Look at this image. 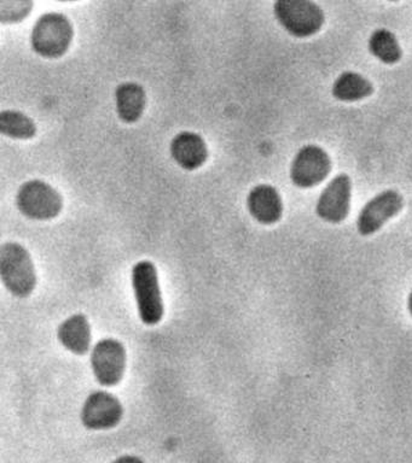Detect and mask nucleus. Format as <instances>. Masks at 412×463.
Here are the masks:
<instances>
[{"mask_svg": "<svg viewBox=\"0 0 412 463\" xmlns=\"http://www.w3.org/2000/svg\"><path fill=\"white\" fill-rule=\"evenodd\" d=\"M122 415L124 408L114 394L96 391L86 398L82 405L81 421L89 430H110L119 425Z\"/></svg>", "mask_w": 412, "mask_h": 463, "instance_id": "6e6552de", "label": "nucleus"}, {"mask_svg": "<svg viewBox=\"0 0 412 463\" xmlns=\"http://www.w3.org/2000/svg\"><path fill=\"white\" fill-rule=\"evenodd\" d=\"M0 278L10 293L27 298L37 286L34 260L19 242L9 241L0 248Z\"/></svg>", "mask_w": 412, "mask_h": 463, "instance_id": "f257e3e1", "label": "nucleus"}, {"mask_svg": "<svg viewBox=\"0 0 412 463\" xmlns=\"http://www.w3.org/2000/svg\"><path fill=\"white\" fill-rule=\"evenodd\" d=\"M407 307H408V313H410V315L412 317V289H411L410 295H408Z\"/></svg>", "mask_w": 412, "mask_h": 463, "instance_id": "aec40b11", "label": "nucleus"}, {"mask_svg": "<svg viewBox=\"0 0 412 463\" xmlns=\"http://www.w3.org/2000/svg\"><path fill=\"white\" fill-rule=\"evenodd\" d=\"M132 288L140 320L148 326L160 324L164 317V302L157 267L153 262L140 260L135 264L132 269Z\"/></svg>", "mask_w": 412, "mask_h": 463, "instance_id": "7ed1b4c3", "label": "nucleus"}, {"mask_svg": "<svg viewBox=\"0 0 412 463\" xmlns=\"http://www.w3.org/2000/svg\"><path fill=\"white\" fill-rule=\"evenodd\" d=\"M331 170L327 152L316 145H307L292 163L291 179L295 186L310 188L321 184Z\"/></svg>", "mask_w": 412, "mask_h": 463, "instance_id": "0eeeda50", "label": "nucleus"}, {"mask_svg": "<svg viewBox=\"0 0 412 463\" xmlns=\"http://www.w3.org/2000/svg\"><path fill=\"white\" fill-rule=\"evenodd\" d=\"M273 9L282 27L298 38L316 34L324 24L323 11L307 0H280L274 3Z\"/></svg>", "mask_w": 412, "mask_h": 463, "instance_id": "39448f33", "label": "nucleus"}, {"mask_svg": "<svg viewBox=\"0 0 412 463\" xmlns=\"http://www.w3.org/2000/svg\"><path fill=\"white\" fill-rule=\"evenodd\" d=\"M74 38L73 24L66 14L48 13L35 22L31 45L35 53L55 60L67 53Z\"/></svg>", "mask_w": 412, "mask_h": 463, "instance_id": "f03ea898", "label": "nucleus"}, {"mask_svg": "<svg viewBox=\"0 0 412 463\" xmlns=\"http://www.w3.org/2000/svg\"><path fill=\"white\" fill-rule=\"evenodd\" d=\"M352 184L346 174H340L329 183L318 198L317 215L331 223H340L349 216Z\"/></svg>", "mask_w": 412, "mask_h": 463, "instance_id": "1a4fd4ad", "label": "nucleus"}, {"mask_svg": "<svg viewBox=\"0 0 412 463\" xmlns=\"http://www.w3.org/2000/svg\"><path fill=\"white\" fill-rule=\"evenodd\" d=\"M34 3L31 0H0V22L19 24L31 14Z\"/></svg>", "mask_w": 412, "mask_h": 463, "instance_id": "a211bd4d", "label": "nucleus"}, {"mask_svg": "<svg viewBox=\"0 0 412 463\" xmlns=\"http://www.w3.org/2000/svg\"><path fill=\"white\" fill-rule=\"evenodd\" d=\"M119 118L126 123H135L142 118L147 105V93L139 83L125 82L115 90Z\"/></svg>", "mask_w": 412, "mask_h": 463, "instance_id": "4468645a", "label": "nucleus"}, {"mask_svg": "<svg viewBox=\"0 0 412 463\" xmlns=\"http://www.w3.org/2000/svg\"><path fill=\"white\" fill-rule=\"evenodd\" d=\"M91 367L101 385L108 387L118 385L125 374V346L117 339L100 340L92 349Z\"/></svg>", "mask_w": 412, "mask_h": 463, "instance_id": "423d86ee", "label": "nucleus"}, {"mask_svg": "<svg viewBox=\"0 0 412 463\" xmlns=\"http://www.w3.org/2000/svg\"><path fill=\"white\" fill-rule=\"evenodd\" d=\"M403 209V198L397 191L387 190L369 201L361 209L357 220L358 232L361 235L376 233L392 217Z\"/></svg>", "mask_w": 412, "mask_h": 463, "instance_id": "9d476101", "label": "nucleus"}, {"mask_svg": "<svg viewBox=\"0 0 412 463\" xmlns=\"http://www.w3.org/2000/svg\"><path fill=\"white\" fill-rule=\"evenodd\" d=\"M16 206L28 219L48 221L55 219L62 212L63 198L45 181L31 180L17 191Z\"/></svg>", "mask_w": 412, "mask_h": 463, "instance_id": "20e7f679", "label": "nucleus"}, {"mask_svg": "<svg viewBox=\"0 0 412 463\" xmlns=\"http://www.w3.org/2000/svg\"><path fill=\"white\" fill-rule=\"evenodd\" d=\"M247 206L249 213L263 224L278 222L283 213L281 195L270 184H258L253 188L248 194Z\"/></svg>", "mask_w": 412, "mask_h": 463, "instance_id": "9b49d317", "label": "nucleus"}, {"mask_svg": "<svg viewBox=\"0 0 412 463\" xmlns=\"http://www.w3.org/2000/svg\"><path fill=\"white\" fill-rule=\"evenodd\" d=\"M0 133L13 139H32L37 134V126L34 119L16 110L0 112Z\"/></svg>", "mask_w": 412, "mask_h": 463, "instance_id": "dca6fc26", "label": "nucleus"}, {"mask_svg": "<svg viewBox=\"0 0 412 463\" xmlns=\"http://www.w3.org/2000/svg\"><path fill=\"white\" fill-rule=\"evenodd\" d=\"M171 155L183 169L196 170L207 161L208 148L200 134L182 132L173 137Z\"/></svg>", "mask_w": 412, "mask_h": 463, "instance_id": "f8f14e48", "label": "nucleus"}, {"mask_svg": "<svg viewBox=\"0 0 412 463\" xmlns=\"http://www.w3.org/2000/svg\"><path fill=\"white\" fill-rule=\"evenodd\" d=\"M57 336L61 344L71 353L79 356L88 354L91 345V327L88 317L82 314L68 317L57 329Z\"/></svg>", "mask_w": 412, "mask_h": 463, "instance_id": "ddd939ff", "label": "nucleus"}, {"mask_svg": "<svg viewBox=\"0 0 412 463\" xmlns=\"http://www.w3.org/2000/svg\"><path fill=\"white\" fill-rule=\"evenodd\" d=\"M369 50L376 58L386 64H394L400 61L401 49L396 35L387 29L374 32L369 40Z\"/></svg>", "mask_w": 412, "mask_h": 463, "instance_id": "f3484780", "label": "nucleus"}, {"mask_svg": "<svg viewBox=\"0 0 412 463\" xmlns=\"http://www.w3.org/2000/svg\"><path fill=\"white\" fill-rule=\"evenodd\" d=\"M374 92L372 85L364 76L353 71L340 75L332 86V96L342 101L364 99Z\"/></svg>", "mask_w": 412, "mask_h": 463, "instance_id": "2eb2a0df", "label": "nucleus"}, {"mask_svg": "<svg viewBox=\"0 0 412 463\" xmlns=\"http://www.w3.org/2000/svg\"><path fill=\"white\" fill-rule=\"evenodd\" d=\"M113 463H144V461L137 456L126 455L115 459Z\"/></svg>", "mask_w": 412, "mask_h": 463, "instance_id": "6ab92c4d", "label": "nucleus"}]
</instances>
